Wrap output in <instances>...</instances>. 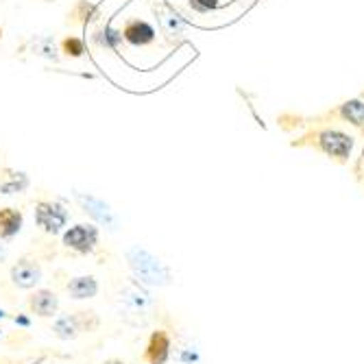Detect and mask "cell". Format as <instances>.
Returning a JSON list of instances; mask_svg holds the SVG:
<instances>
[{
    "instance_id": "52a82bcc",
    "label": "cell",
    "mask_w": 364,
    "mask_h": 364,
    "mask_svg": "<svg viewBox=\"0 0 364 364\" xmlns=\"http://www.w3.org/2000/svg\"><path fill=\"white\" fill-rule=\"evenodd\" d=\"M9 277H11V284L20 290H33L36 286H40L44 273H42V267L36 257H20L11 271H9Z\"/></svg>"
},
{
    "instance_id": "6da1fadb",
    "label": "cell",
    "mask_w": 364,
    "mask_h": 364,
    "mask_svg": "<svg viewBox=\"0 0 364 364\" xmlns=\"http://www.w3.org/2000/svg\"><path fill=\"white\" fill-rule=\"evenodd\" d=\"M183 20L201 28H220L238 22L257 0H168Z\"/></svg>"
},
{
    "instance_id": "ba28073f",
    "label": "cell",
    "mask_w": 364,
    "mask_h": 364,
    "mask_svg": "<svg viewBox=\"0 0 364 364\" xmlns=\"http://www.w3.org/2000/svg\"><path fill=\"white\" fill-rule=\"evenodd\" d=\"M171 349H173V343L166 329H155L146 341L142 360L144 364H166L171 358Z\"/></svg>"
},
{
    "instance_id": "4fadbf2b",
    "label": "cell",
    "mask_w": 364,
    "mask_h": 364,
    "mask_svg": "<svg viewBox=\"0 0 364 364\" xmlns=\"http://www.w3.org/2000/svg\"><path fill=\"white\" fill-rule=\"evenodd\" d=\"M20 229H22V212L14 208L0 210V238L11 240L20 234Z\"/></svg>"
},
{
    "instance_id": "e0dca14e",
    "label": "cell",
    "mask_w": 364,
    "mask_h": 364,
    "mask_svg": "<svg viewBox=\"0 0 364 364\" xmlns=\"http://www.w3.org/2000/svg\"><path fill=\"white\" fill-rule=\"evenodd\" d=\"M362 98H364V92H362Z\"/></svg>"
},
{
    "instance_id": "3957f363",
    "label": "cell",
    "mask_w": 364,
    "mask_h": 364,
    "mask_svg": "<svg viewBox=\"0 0 364 364\" xmlns=\"http://www.w3.org/2000/svg\"><path fill=\"white\" fill-rule=\"evenodd\" d=\"M101 321L94 312H87V310H79L75 314H68V316H61L55 321L53 325V332L59 341H75L79 338L81 334H90L94 329H98Z\"/></svg>"
},
{
    "instance_id": "8992f818",
    "label": "cell",
    "mask_w": 364,
    "mask_h": 364,
    "mask_svg": "<svg viewBox=\"0 0 364 364\" xmlns=\"http://www.w3.org/2000/svg\"><path fill=\"white\" fill-rule=\"evenodd\" d=\"M138 257L129 255V262H131V269H134L142 282L146 284H168V271L161 267L159 259H155L153 255H149L146 251H134Z\"/></svg>"
},
{
    "instance_id": "277c9868",
    "label": "cell",
    "mask_w": 364,
    "mask_h": 364,
    "mask_svg": "<svg viewBox=\"0 0 364 364\" xmlns=\"http://www.w3.org/2000/svg\"><path fill=\"white\" fill-rule=\"evenodd\" d=\"M36 223L48 236H57L68 225V210L55 201H40L36 205Z\"/></svg>"
},
{
    "instance_id": "5bb4252c",
    "label": "cell",
    "mask_w": 364,
    "mask_h": 364,
    "mask_svg": "<svg viewBox=\"0 0 364 364\" xmlns=\"http://www.w3.org/2000/svg\"><path fill=\"white\" fill-rule=\"evenodd\" d=\"M65 50H68V55H81L83 53V42L81 40H65Z\"/></svg>"
},
{
    "instance_id": "9c48e42d",
    "label": "cell",
    "mask_w": 364,
    "mask_h": 364,
    "mask_svg": "<svg viewBox=\"0 0 364 364\" xmlns=\"http://www.w3.org/2000/svg\"><path fill=\"white\" fill-rule=\"evenodd\" d=\"M28 310L31 314H36L40 318H53L59 312V296L48 290V288H40V290H33L28 294Z\"/></svg>"
},
{
    "instance_id": "9a60e30c",
    "label": "cell",
    "mask_w": 364,
    "mask_h": 364,
    "mask_svg": "<svg viewBox=\"0 0 364 364\" xmlns=\"http://www.w3.org/2000/svg\"><path fill=\"white\" fill-rule=\"evenodd\" d=\"M101 364H127L122 358H107V360H103Z\"/></svg>"
},
{
    "instance_id": "8fae6325",
    "label": "cell",
    "mask_w": 364,
    "mask_h": 364,
    "mask_svg": "<svg viewBox=\"0 0 364 364\" xmlns=\"http://www.w3.org/2000/svg\"><path fill=\"white\" fill-rule=\"evenodd\" d=\"M334 116H338L343 122H349L351 127H355L360 134H364V98L358 96V98H349L345 101L336 112Z\"/></svg>"
},
{
    "instance_id": "7a4b0ae2",
    "label": "cell",
    "mask_w": 364,
    "mask_h": 364,
    "mask_svg": "<svg viewBox=\"0 0 364 364\" xmlns=\"http://www.w3.org/2000/svg\"><path fill=\"white\" fill-rule=\"evenodd\" d=\"M292 146H312L329 159H334L338 164H347L351 159L355 138L345 134V131H341V129L323 127V129L310 131V134L304 136L301 140H294Z\"/></svg>"
},
{
    "instance_id": "7c38bea8",
    "label": "cell",
    "mask_w": 364,
    "mask_h": 364,
    "mask_svg": "<svg viewBox=\"0 0 364 364\" xmlns=\"http://www.w3.org/2000/svg\"><path fill=\"white\" fill-rule=\"evenodd\" d=\"M65 290H68L70 299H75V301L94 299V296L98 294V282H96V277H92V275H79V277H73V279L68 282Z\"/></svg>"
},
{
    "instance_id": "30bf717a",
    "label": "cell",
    "mask_w": 364,
    "mask_h": 364,
    "mask_svg": "<svg viewBox=\"0 0 364 364\" xmlns=\"http://www.w3.org/2000/svg\"><path fill=\"white\" fill-rule=\"evenodd\" d=\"M122 38L129 42V44H134V46H149L151 42H155L157 38V33L155 28L144 22V20H131L124 28H122Z\"/></svg>"
},
{
    "instance_id": "2e32d148",
    "label": "cell",
    "mask_w": 364,
    "mask_h": 364,
    "mask_svg": "<svg viewBox=\"0 0 364 364\" xmlns=\"http://www.w3.org/2000/svg\"><path fill=\"white\" fill-rule=\"evenodd\" d=\"M364 166V146H362V155H360V168Z\"/></svg>"
},
{
    "instance_id": "5b68a950",
    "label": "cell",
    "mask_w": 364,
    "mask_h": 364,
    "mask_svg": "<svg viewBox=\"0 0 364 364\" xmlns=\"http://www.w3.org/2000/svg\"><path fill=\"white\" fill-rule=\"evenodd\" d=\"M61 242L65 249H70L79 255H90L98 247V227L85 223L75 225L68 231H63Z\"/></svg>"
}]
</instances>
